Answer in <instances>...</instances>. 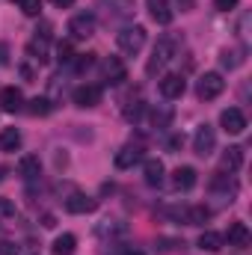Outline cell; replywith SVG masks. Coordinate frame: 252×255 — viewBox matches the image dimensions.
Returning <instances> with one entry per match:
<instances>
[{"label": "cell", "mask_w": 252, "mask_h": 255, "mask_svg": "<svg viewBox=\"0 0 252 255\" xmlns=\"http://www.w3.org/2000/svg\"><path fill=\"white\" fill-rule=\"evenodd\" d=\"M181 145H184V133H172V136L166 139V148H169V151H178Z\"/></svg>", "instance_id": "obj_33"}, {"label": "cell", "mask_w": 252, "mask_h": 255, "mask_svg": "<svg viewBox=\"0 0 252 255\" xmlns=\"http://www.w3.org/2000/svg\"><path fill=\"white\" fill-rule=\"evenodd\" d=\"M0 65H6V45H0Z\"/></svg>", "instance_id": "obj_38"}, {"label": "cell", "mask_w": 252, "mask_h": 255, "mask_svg": "<svg viewBox=\"0 0 252 255\" xmlns=\"http://www.w3.org/2000/svg\"><path fill=\"white\" fill-rule=\"evenodd\" d=\"M0 255H18V247H15L12 241H3V238H0Z\"/></svg>", "instance_id": "obj_34"}, {"label": "cell", "mask_w": 252, "mask_h": 255, "mask_svg": "<svg viewBox=\"0 0 252 255\" xmlns=\"http://www.w3.org/2000/svg\"><path fill=\"white\" fill-rule=\"evenodd\" d=\"M122 235H127V226L125 223H119V220H104L101 226H98V238H122Z\"/></svg>", "instance_id": "obj_24"}, {"label": "cell", "mask_w": 252, "mask_h": 255, "mask_svg": "<svg viewBox=\"0 0 252 255\" xmlns=\"http://www.w3.org/2000/svg\"><path fill=\"white\" fill-rule=\"evenodd\" d=\"M74 57H77V54H74L71 42H60V45H57V60H60V63H71Z\"/></svg>", "instance_id": "obj_31"}, {"label": "cell", "mask_w": 252, "mask_h": 255, "mask_svg": "<svg viewBox=\"0 0 252 255\" xmlns=\"http://www.w3.org/2000/svg\"><path fill=\"white\" fill-rule=\"evenodd\" d=\"M42 226H45V229H51V226H54V217H51V214H45V217H42Z\"/></svg>", "instance_id": "obj_37"}, {"label": "cell", "mask_w": 252, "mask_h": 255, "mask_svg": "<svg viewBox=\"0 0 252 255\" xmlns=\"http://www.w3.org/2000/svg\"><path fill=\"white\" fill-rule=\"evenodd\" d=\"M244 48H238V51H223V65L226 68H238V65H244Z\"/></svg>", "instance_id": "obj_28"}, {"label": "cell", "mask_w": 252, "mask_h": 255, "mask_svg": "<svg viewBox=\"0 0 252 255\" xmlns=\"http://www.w3.org/2000/svg\"><path fill=\"white\" fill-rule=\"evenodd\" d=\"M116 45H119L122 54L136 57V54L145 48V27H139V24H133V27H122V30L116 33Z\"/></svg>", "instance_id": "obj_2"}, {"label": "cell", "mask_w": 252, "mask_h": 255, "mask_svg": "<svg viewBox=\"0 0 252 255\" xmlns=\"http://www.w3.org/2000/svg\"><path fill=\"white\" fill-rule=\"evenodd\" d=\"M211 190L223 193L229 202H235V196H238V181H235V178H229V175H217V178L211 181Z\"/></svg>", "instance_id": "obj_19"}, {"label": "cell", "mask_w": 252, "mask_h": 255, "mask_svg": "<svg viewBox=\"0 0 252 255\" xmlns=\"http://www.w3.org/2000/svg\"><path fill=\"white\" fill-rule=\"evenodd\" d=\"M145 6H148L151 21H157L160 27H166V24L175 21V9L169 6V0H145Z\"/></svg>", "instance_id": "obj_11"}, {"label": "cell", "mask_w": 252, "mask_h": 255, "mask_svg": "<svg viewBox=\"0 0 252 255\" xmlns=\"http://www.w3.org/2000/svg\"><path fill=\"white\" fill-rule=\"evenodd\" d=\"M21 107H24V95H21L18 86H6V89H0V110H6V113H18Z\"/></svg>", "instance_id": "obj_14"}, {"label": "cell", "mask_w": 252, "mask_h": 255, "mask_svg": "<svg viewBox=\"0 0 252 255\" xmlns=\"http://www.w3.org/2000/svg\"><path fill=\"white\" fill-rule=\"evenodd\" d=\"M163 163L160 160H145V166H142V178H145V184L148 187H160L163 184Z\"/></svg>", "instance_id": "obj_18"}, {"label": "cell", "mask_w": 252, "mask_h": 255, "mask_svg": "<svg viewBox=\"0 0 252 255\" xmlns=\"http://www.w3.org/2000/svg\"><path fill=\"white\" fill-rule=\"evenodd\" d=\"M27 110H30L33 116H51V110H54V104H51V98H33Z\"/></svg>", "instance_id": "obj_27"}, {"label": "cell", "mask_w": 252, "mask_h": 255, "mask_svg": "<svg viewBox=\"0 0 252 255\" xmlns=\"http://www.w3.org/2000/svg\"><path fill=\"white\" fill-rule=\"evenodd\" d=\"M187 226H205L208 220H211V208L208 205H190L184 208V214H178Z\"/></svg>", "instance_id": "obj_17"}, {"label": "cell", "mask_w": 252, "mask_h": 255, "mask_svg": "<svg viewBox=\"0 0 252 255\" xmlns=\"http://www.w3.org/2000/svg\"><path fill=\"white\" fill-rule=\"evenodd\" d=\"M178 48H181V42H178L175 36H163V39H157V45H154V51H151V57H148V63H145V74L154 77L157 71H163L166 65L175 60Z\"/></svg>", "instance_id": "obj_1"}, {"label": "cell", "mask_w": 252, "mask_h": 255, "mask_svg": "<svg viewBox=\"0 0 252 255\" xmlns=\"http://www.w3.org/2000/svg\"><path fill=\"white\" fill-rule=\"evenodd\" d=\"M220 125H223L226 133L238 136V133H244V130H247V116H244V110L229 107V110H223V113H220Z\"/></svg>", "instance_id": "obj_10"}, {"label": "cell", "mask_w": 252, "mask_h": 255, "mask_svg": "<svg viewBox=\"0 0 252 255\" xmlns=\"http://www.w3.org/2000/svg\"><path fill=\"white\" fill-rule=\"evenodd\" d=\"M199 250H205V253H220V250H223V235H217V232H202V235H199Z\"/></svg>", "instance_id": "obj_25"}, {"label": "cell", "mask_w": 252, "mask_h": 255, "mask_svg": "<svg viewBox=\"0 0 252 255\" xmlns=\"http://www.w3.org/2000/svg\"><path fill=\"white\" fill-rule=\"evenodd\" d=\"M74 250H77V238H74V235H68V232L60 235V238L54 241V247H51V253H54V255H71Z\"/></svg>", "instance_id": "obj_26"}, {"label": "cell", "mask_w": 252, "mask_h": 255, "mask_svg": "<svg viewBox=\"0 0 252 255\" xmlns=\"http://www.w3.org/2000/svg\"><path fill=\"white\" fill-rule=\"evenodd\" d=\"M244 148L241 145H229L226 148V154H223V169H229V172H238L241 166H244Z\"/></svg>", "instance_id": "obj_20"}, {"label": "cell", "mask_w": 252, "mask_h": 255, "mask_svg": "<svg viewBox=\"0 0 252 255\" xmlns=\"http://www.w3.org/2000/svg\"><path fill=\"white\" fill-rule=\"evenodd\" d=\"M214 148H217V133H214V128L211 125H199L196 136H193V151H196L199 157H211Z\"/></svg>", "instance_id": "obj_6"}, {"label": "cell", "mask_w": 252, "mask_h": 255, "mask_svg": "<svg viewBox=\"0 0 252 255\" xmlns=\"http://www.w3.org/2000/svg\"><path fill=\"white\" fill-rule=\"evenodd\" d=\"M223 241H229V247L244 250V247H250L252 235H250V229H247V223H232V226H229V235H226Z\"/></svg>", "instance_id": "obj_15"}, {"label": "cell", "mask_w": 252, "mask_h": 255, "mask_svg": "<svg viewBox=\"0 0 252 255\" xmlns=\"http://www.w3.org/2000/svg\"><path fill=\"white\" fill-rule=\"evenodd\" d=\"M57 9H68V6H74V0H51Z\"/></svg>", "instance_id": "obj_36"}, {"label": "cell", "mask_w": 252, "mask_h": 255, "mask_svg": "<svg viewBox=\"0 0 252 255\" xmlns=\"http://www.w3.org/2000/svg\"><path fill=\"white\" fill-rule=\"evenodd\" d=\"M122 255H142V253H139V250H125Z\"/></svg>", "instance_id": "obj_40"}, {"label": "cell", "mask_w": 252, "mask_h": 255, "mask_svg": "<svg viewBox=\"0 0 252 255\" xmlns=\"http://www.w3.org/2000/svg\"><path fill=\"white\" fill-rule=\"evenodd\" d=\"M101 98H104V92H101V86H95V83H83V86H77V89L71 92V101H74L77 107H83V110L98 107Z\"/></svg>", "instance_id": "obj_5"}, {"label": "cell", "mask_w": 252, "mask_h": 255, "mask_svg": "<svg viewBox=\"0 0 252 255\" xmlns=\"http://www.w3.org/2000/svg\"><path fill=\"white\" fill-rule=\"evenodd\" d=\"M104 80H107L110 86H122L127 80V68L119 57H107V60H104Z\"/></svg>", "instance_id": "obj_12"}, {"label": "cell", "mask_w": 252, "mask_h": 255, "mask_svg": "<svg viewBox=\"0 0 252 255\" xmlns=\"http://www.w3.org/2000/svg\"><path fill=\"white\" fill-rule=\"evenodd\" d=\"M172 119H175L172 104H157V107L151 110V125L154 128H169L172 125Z\"/></svg>", "instance_id": "obj_21"}, {"label": "cell", "mask_w": 252, "mask_h": 255, "mask_svg": "<svg viewBox=\"0 0 252 255\" xmlns=\"http://www.w3.org/2000/svg\"><path fill=\"white\" fill-rule=\"evenodd\" d=\"M48 42H51V24H42V33L36 30V36L27 42V57L36 63H48Z\"/></svg>", "instance_id": "obj_4"}, {"label": "cell", "mask_w": 252, "mask_h": 255, "mask_svg": "<svg viewBox=\"0 0 252 255\" xmlns=\"http://www.w3.org/2000/svg\"><path fill=\"white\" fill-rule=\"evenodd\" d=\"M139 157H142V151L136 145H125L122 151H116V166L119 169H130L133 163H139Z\"/></svg>", "instance_id": "obj_22"}, {"label": "cell", "mask_w": 252, "mask_h": 255, "mask_svg": "<svg viewBox=\"0 0 252 255\" xmlns=\"http://www.w3.org/2000/svg\"><path fill=\"white\" fill-rule=\"evenodd\" d=\"M18 6H21V12H24L27 18L42 15V0H18Z\"/></svg>", "instance_id": "obj_29"}, {"label": "cell", "mask_w": 252, "mask_h": 255, "mask_svg": "<svg viewBox=\"0 0 252 255\" xmlns=\"http://www.w3.org/2000/svg\"><path fill=\"white\" fill-rule=\"evenodd\" d=\"M92 65H95V54H77V63H74L77 71H89Z\"/></svg>", "instance_id": "obj_32"}, {"label": "cell", "mask_w": 252, "mask_h": 255, "mask_svg": "<svg viewBox=\"0 0 252 255\" xmlns=\"http://www.w3.org/2000/svg\"><path fill=\"white\" fill-rule=\"evenodd\" d=\"M3 178H6V166H0V181H3Z\"/></svg>", "instance_id": "obj_41"}, {"label": "cell", "mask_w": 252, "mask_h": 255, "mask_svg": "<svg viewBox=\"0 0 252 255\" xmlns=\"http://www.w3.org/2000/svg\"><path fill=\"white\" fill-rule=\"evenodd\" d=\"M157 86H160V95H163L166 101H175V98H181V95L187 92V80H184V74H175V71H172V74H163Z\"/></svg>", "instance_id": "obj_7"}, {"label": "cell", "mask_w": 252, "mask_h": 255, "mask_svg": "<svg viewBox=\"0 0 252 255\" xmlns=\"http://www.w3.org/2000/svg\"><path fill=\"white\" fill-rule=\"evenodd\" d=\"M0 148L3 151H18L21 148V130L18 128H3L0 130Z\"/></svg>", "instance_id": "obj_23"}, {"label": "cell", "mask_w": 252, "mask_h": 255, "mask_svg": "<svg viewBox=\"0 0 252 255\" xmlns=\"http://www.w3.org/2000/svg\"><path fill=\"white\" fill-rule=\"evenodd\" d=\"M68 33L74 39H89L95 33V15L92 12H77L71 21H68Z\"/></svg>", "instance_id": "obj_9"}, {"label": "cell", "mask_w": 252, "mask_h": 255, "mask_svg": "<svg viewBox=\"0 0 252 255\" xmlns=\"http://www.w3.org/2000/svg\"><path fill=\"white\" fill-rule=\"evenodd\" d=\"M223 89H226V80H223L220 71H205V74L196 80V95H199L202 101H214L217 95H223Z\"/></svg>", "instance_id": "obj_3"}, {"label": "cell", "mask_w": 252, "mask_h": 255, "mask_svg": "<svg viewBox=\"0 0 252 255\" xmlns=\"http://www.w3.org/2000/svg\"><path fill=\"white\" fill-rule=\"evenodd\" d=\"M15 217H18V208H15L9 199L0 196V223H9V220H15Z\"/></svg>", "instance_id": "obj_30"}, {"label": "cell", "mask_w": 252, "mask_h": 255, "mask_svg": "<svg viewBox=\"0 0 252 255\" xmlns=\"http://www.w3.org/2000/svg\"><path fill=\"white\" fill-rule=\"evenodd\" d=\"M63 205L68 214H92L98 208V199H92V196H86V193H80V190H71L65 196Z\"/></svg>", "instance_id": "obj_8"}, {"label": "cell", "mask_w": 252, "mask_h": 255, "mask_svg": "<svg viewBox=\"0 0 252 255\" xmlns=\"http://www.w3.org/2000/svg\"><path fill=\"white\" fill-rule=\"evenodd\" d=\"M214 6H217L220 12H229V9H235V6H238V0H214Z\"/></svg>", "instance_id": "obj_35"}, {"label": "cell", "mask_w": 252, "mask_h": 255, "mask_svg": "<svg viewBox=\"0 0 252 255\" xmlns=\"http://www.w3.org/2000/svg\"><path fill=\"white\" fill-rule=\"evenodd\" d=\"M18 172H21L24 181H36V178L42 175V163H39V157H36V154H24V157L18 160Z\"/></svg>", "instance_id": "obj_16"}, {"label": "cell", "mask_w": 252, "mask_h": 255, "mask_svg": "<svg viewBox=\"0 0 252 255\" xmlns=\"http://www.w3.org/2000/svg\"><path fill=\"white\" fill-rule=\"evenodd\" d=\"M178 3H181V9H184V12H187V9H193V0H178Z\"/></svg>", "instance_id": "obj_39"}, {"label": "cell", "mask_w": 252, "mask_h": 255, "mask_svg": "<svg viewBox=\"0 0 252 255\" xmlns=\"http://www.w3.org/2000/svg\"><path fill=\"white\" fill-rule=\"evenodd\" d=\"M196 169L193 166H178L175 172H172V190H178V193H187L196 187Z\"/></svg>", "instance_id": "obj_13"}]
</instances>
